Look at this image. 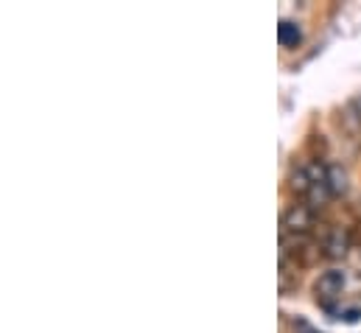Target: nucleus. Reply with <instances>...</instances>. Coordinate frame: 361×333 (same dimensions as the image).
<instances>
[{"mask_svg": "<svg viewBox=\"0 0 361 333\" xmlns=\"http://www.w3.org/2000/svg\"><path fill=\"white\" fill-rule=\"evenodd\" d=\"M322 250H325V255H328L331 260L345 258L348 250H350V230H348V227H334V230H328V236H325V241H322Z\"/></svg>", "mask_w": 361, "mask_h": 333, "instance_id": "nucleus-3", "label": "nucleus"}, {"mask_svg": "<svg viewBox=\"0 0 361 333\" xmlns=\"http://www.w3.org/2000/svg\"><path fill=\"white\" fill-rule=\"evenodd\" d=\"M291 328H294V333H322V331H317L314 325H308L305 320H294V322H291Z\"/></svg>", "mask_w": 361, "mask_h": 333, "instance_id": "nucleus-6", "label": "nucleus"}, {"mask_svg": "<svg viewBox=\"0 0 361 333\" xmlns=\"http://www.w3.org/2000/svg\"><path fill=\"white\" fill-rule=\"evenodd\" d=\"M314 227V210L308 205H291L286 213H283V222H280V236H305L308 230Z\"/></svg>", "mask_w": 361, "mask_h": 333, "instance_id": "nucleus-1", "label": "nucleus"}, {"mask_svg": "<svg viewBox=\"0 0 361 333\" xmlns=\"http://www.w3.org/2000/svg\"><path fill=\"white\" fill-rule=\"evenodd\" d=\"M328 188L334 196H342L348 190V174L342 171V166H328Z\"/></svg>", "mask_w": 361, "mask_h": 333, "instance_id": "nucleus-5", "label": "nucleus"}, {"mask_svg": "<svg viewBox=\"0 0 361 333\" xmlns=\"http://www.w3.org/2000/svg\"><path fill=\"white\" fill-rule=\"evenodd\" d=\"M353 109H356V118L361 121V95L359 98H353Z\"/></svg>", "mask_w": 361, "mask_h": 333, "instance_id": "nucleus-7", "label": "nucleus"}, {"mask_svg": "<svg viewBox=\"0 0 361 333\" xmlns=\"http://www.w3.org/2000/svg\"><path fill=\"white\" fill-rule=\"evenodd\" d=\"M345 283H348V277H345V272H342V269H331V272L319 274V280L314 283L317 300H319L322 305H331L334 300H339V294H342Z\"/></svg>", "mask_w": 361, "mask_h": 333, "instance_id": "nucleus-2", "label": "nucleus"}, {"mask_svg": "<svg viewBox=\"0 0 361 333\" xmlns=\"http://www.w3.org/2000/svg\"><path fill=\"white\" fill-rule=\"evenodd\" d=\"M277 40H280V45H283V48H297V45L302 42V31H300V25H297V23L283 20V23L277 25Z\"/></svg>", "mask_w": 361, "mask_h": 333, "instance_id": "nucleus-4", "label": "nucleus"}]
</instances>
